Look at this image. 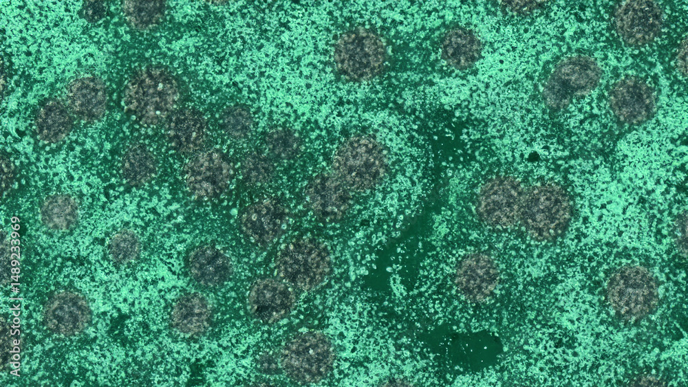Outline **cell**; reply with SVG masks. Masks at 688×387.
Returning a JSON list of instances; mask_svg holds the SVG:
<instances>
[{"mask_svg": "<svg viewBox=\"0 0 688 387\" xmlns=\"http://www.w3.org/2000/svg\"><path fill=\"white\" fill-rule=\"evenodd\" d=\"M182 87L166 66L149 65L134 71L124 89L125 111L145 127L166 124L179 110Z\"/></svg>", "mask_w": 688, "mask_h": 387, "instance_id": "cell-1", "label": "cell"}, {"mask_svg": "<svg viewBox=\"0 0 688 387\" xmlns=\"http://www.w3.org/2000/svg\"><path fill=\"white\" fill-rule=\"evenodd\" d=\"M388 170V151L375 137L358 134L336 151L329 171L352 194L364 193L383 183Z\"/></svg>", "mask_w": 688, "mask_h": 387, "instance_id": "cell-2", "label": "cell"}, {"mask_svg": "<svg viewBox=\"0 0 688 387\" xmlns=\"http://www.w3.org/2000/svg\"><path fill=\"white\" fill-rule=\"evenodd\" d=\"M572 214L570 196L555 184L524 188L519 222L537 241H552L566 230Z\"/></svg>", "mask_w": 688, "mask_h": 387, "instance_id": "cell-3", "label": "cell"}, {"mask_svg": "<svg viewBox=\"0 0 688 387\" xmlns=\"http://www.w3.org/2000/svg\"><path fill=\"white\" fill-rule=\"evenodd\" d=\"M333 58L337 72L345 79L367 81L380 75L386 67V43L374 30L356 27L340 35Z\"/></svg>", "mask_w": 688, "mask_h": 387, "instance_id": "cell-4", "label": "cell"}, {"mask_svg": "<svg viewBox=\"0 0 688 387\" xmlns=\"http://www.w3.org/2000/svg\"><path fill=\"white\" fill-rule=\"evenodd\" d=\"M336 359L330 339L319 331L294 336L282 348L279 364L286 375L300 384L317 383L330 373Z\"/></svg>", "mask_w": 688, "mask_h": 387, "instance_id": "cell-5", "label": "cell"}, {"mask_svg": "<svg viewBox=\"0 0 688 387\" xmlns=\"http://www.w3.org/2000/svg\"><path fill=\"white\" fill-rule=\"evenodd\" d=\"M277 254L276 271L279 278L304 291L320 285L332 271L327 247L314 238L294 239Z\"/></svg>", "mask_w": 688, "mask_h": 387, "instance_id": "cell-6", "label": "cell"}, {"mask_svg": "<svg viewBox=\"0 0 688 387\" xmlns=\"http://www.w3.org/2000/svg\"><path fill=\"white\" fill-rule=\"evenodd\" d=\"M657 287L646 268L626 265L615 271L608 281V298L621 318L635 320L656 309Z\"/></svg>", "mask_w": 688, "mask_h": 387, "instance_id": "cell-7", "label": "cell"}, {"mask_svg": "<svg viewBox=\"0 0 688 387\" xmlns=\"http://www.w3.org/2000/svg\"><path fill=\"white\" fill-rule=\"evenodd\" d=\"M234 168L218 149L201 151L184 164L182 177L188 191L196 199L209 200L223 194L230 185Z\"/></svg>", "mask_w": 688, "mask_h": 387, "instance_id": "cell-8", "label": "cell"}, {"mask_svg": "<svg viewBox=\"0 0 688 387\" xmlns=\"http://www.w3.org/2000/svg\"><path fill=\"white\" fill-rule=\"evenodd\" d=\"M524 188L514 177L497 176L480 188L476 205L480 219L492 228H506L519 220Z\"/></svg>", "mask_w": 688, "mask_h": 387, "instance_id": "cell-9", "label": "cell"}, {"mask_svg": "<svg viewBox=\"0 0 688 387\" xmlns=\"http://www.w3.org/2000/svg\"><path fill=\"white\" fill-rule=\"evenodd\" d=\"M288 210L277 199L266 197L241 211L239 226L250 242L261 247L275 243L287 228Z\"/></svg>", "mask_w": 688, "mask_h": 387, "instance_id": "cell-10", "label": "cell"}, {"mask_svg": "<svg viewBox=\"0 0 688 387\" xmlns=\"http://www.w3.org/2000/svg\"><path fill=\"white\" fill-rule=\"evenodd\" d=\"M296 295L286 284L272 278L257 280L248 295L247 306L252 317L264 323H275L294 309Z\"/></svg>", "mask_w": 688, "mask_h": 387, "instance_id": "cell-11", "label": "cell"}, {"mask_svg": "<svg viewBox=\"0 0 688 387\" xmlns=\"http://www.w3.org/2000/svg\"><path fill=\"white\" fill-rule=\"evenodd\" d=\"M499 272L495 261L488 254H469L458 263L455 284L460 294L472 302H483L495 290Z\"/></svg>", "mask_w": 688, "mask_h": 387, "instance_id": "cell-12", "label": "cell"}, {"mask_svg": "<svg viewBox=\"0 0 688 387\" xmlns=\"http://www.w3.org/2000/svg\"><path fill=\"white\" fill-rule=\"evenodd\" d=\"M353 195L331 173L316 175L306 188L308 205L321 221H341L353 203Z\"/></svg>", "mask_w": 688, "mask_h": 387, "instance_id": "cell-13", "label": "cell"}, {"mask_svg": "<svg viewBox=\"0 0 688 387\" xmlns=\"http://www.w3.org/2000/svg\"><path fill=\"white\" fill-rule=\"evenodd\" d=\"M65 94V104L79 120L92 123L104 117L108 93L100 78L92 75L79 76L68 83Z\"/></svg>", "mask_w": 688, "mask_h": 387, "instance_id": "cell-14", "label": "cell"}, {"mask_svg": "<svg viewBox=\"0 0 688 387\" xmlns=\"http://www.w3.org/2000/svg\"><path fill=\"white\" fill-rule=\"evenodd\" d=\"M164 133L169 143L178 152L197 153L207 142L206 121L199 111L183 108L178 110L165 124Z\"/></svg>", "mask_w": 688, "mask_h": 387, "instance_id": "cell-15", "label": "cell"}, {"mask_svg": "<svg viewBox=\"0 0 688 387\" xmlns=\"http://www.w3.org/2000/svg\"><path fill=\"white\" fill-rule=\"evenodd\" d=\"M44 319L47 327L68 336L82 331L89 320V308L86 300L72 293H61L46 305Z\"/></svg>", "mask_w": 688, "mask_h": 387, "instance_id": "cell-16", "label": "cell"}, {"mask_svg": "<svg viewBox=\"0 0 688 387\" xmlns=\"http://www.w3.org/2000/svg\"><path fill=\"white\" fill-rule=\"evenodd\" d=\"M188 268L193 279L206 287L223 285L233 273L229 258L211 245L194 248L188 257Z\"/></svg>", "mask_w": 688, "mask_h": 387, "instance_id": "cell-17", "label": "cell"}, {"mask_svg": "<svg viewBox=\"0 0 688 387\" xmlns=\"http://www.w3.org/2000/svg\"><path fill=\"white\" fill-rule=\"evenodd\" d=\"M212 314V305L204 295L188 293L175 302L171 313V325L183 336L197 335L207 330Z\"/></svg>", "mask_w": 688, "mask_h": 387, "instance_id": "cell-18", "label": "cell"}, {"mask_svg": "<svg viewBox=\"0 0 688 387\" xmlns=\"http://www.w3.org/2000/svg\"><path fill=\"white\" fill-rule=\"evenodd\" d=\"M34 126L37 137L45 143L63 140L73 130L74 117L58 98H50L41 102L35 117Z\"/></svg>", "mask_w": 688, "mask_h": 387, "instance_id": "cell-19", "label": "cell"}, {"mask_svg": "<svg viewBox=\"0 0 688 387\" xmlns=\"http://www.w3.org/2000/svg\"><path fill=\"white\" fill-rule=\"evenodd\" d=\"M442 59L462 70L471 67L480 58L482 43L472 30L461 27L449 30L441 43Z\"/></svg>", "mask_w": 688, "mask_h": 387, "instance_id": "cell-20", "label": "cell"}, {"mask_svg": "<svg viewBox=\"0 0 688 387\" xmlns=\"http://www.w3.org/2000/svg\"><path fill=\"white\" fill-rule=\"evenodd\" d=\"M42 223L54 231L65 232L74 228L79 220V206L69 194L55 193L47 196L40 206Z\"/></svg>", "mask_w": 688, "mask_h": 387, "instance_id": "cell-21", "label": "cell"}, {"mask_svg": "<svg viewBox=\"0 0 688 387\" xmlns=\"http://www.w3.org/2000/svg\"><path fill=\"white\" fill-rule=\"evenodd\" d=\"M158 160L145 145L135 143L125 151L120 163V173L133 186H141L153 179L158 172Z\"/></svg>", "mask_w": 688, "mask_h": 387, "instance_id": "cell-22", "label": "cell"}, {"mask_svg": "<svg viewBox=\"0 0 688 387\" xmlns=\"http://www.w3.org/2000/svg\"><path fill=\"white\" fill-rule=\"evenodd\" d=\"M166 6L165 1H124L121 8L125 19L133 29L146 31L162 21Z\"/></svg>", "mask_w": 688, "mask_h": 387, "instance_id": "cell-23", "label": "cell"}, {"mask_svg": "<svg viewBox=\"0 0 688 387\" xmlns=\"http://www.w3.org/2000/svg\"><path fill=\"white\" fill-rule=\"evenodd\" d=\"M270 155L281 161L291 160L298 157L303 143L299 134L286 127H277L268 131L264 137Z\"/></svg>", "mask_w": 688, "mask_h": 387, "instance_id": "cell-24", "label": "cell"}, {"mask_svg": "<svg viewBox=\"0 0 688 387\" xmlns=\"http://www.w3.org/2000/svg\"><path fill=\"white\" fill-rule=\"evenodd\" d=\"M141 243L138 234L132 230L125 228L111 238L108 252L111 259L118 264L135 261L140 255Z\"/></svg>", "mask_w": 688, "mask_h": 387, "instance_id": "cell-25", "label": "cell"}, {"mask_svg": "<svg viewBox=\"0 0 688 387\" xmlns=\"http://www.w3.org/2000/svg\"><path fill=\"white\" fill-rule=\"evenodd\" d=\"M241 175L245 182L250 186L257 187L268 183L275 175V166L271 160L264 155L253 151L246 155L241 166Z\"/></svg>", "mask_w": 688, "mask_h": 387, "instance_id": "cell-26", "label": "cell"}, {"mask_svg": "<svg viewBox=\"0 0 688 387\" xmlns=\"http://www.w3.org/2000/svg\"><path fill=\"white\" fill-rule=\"evenodd\" d=\"M223 131L232 139L243 140L251 133L253 119L250 109L237 104L226 109L221 117Z\"/></svg>", "mask_w": 688, "mask_h": 387, "instance_id": "cell-27", "label": "cell"}, {"mask_svg": "<svg viewBox=\"0 0 688 387\" xmlns=\"http://www.w3.org/2000/svg\"><path fill=\"white\" fill-rule=\"evenodd\" d=\"M107 10L105 1H85L83 5L82 14L89 23H96L103 19Z\"/></svg>", "mask_w": 688, "mask_h": 387, "instance_id": "cell-28", "label": "cell"}, {"mask_svg": "<svg viewBox=\"0 0 688 387\" xmlns=\"http://www.w3.org/2000/svg\"><path fill=\"white\" fill-rule=\"evenodd\" d=\"M1 197L9 192L14 180V166L5 155H1Z\"/></svg>", "mask_w": 688, "mask_h": 387, "instance_id": "cell-29", "label": "cell"}, {"mask_svg": "<svg viewBox=\"0 0 688 387\" xmlns=\"http://www.w3.org/2000/svg\"><path fill=\"white\" fill-rule=\"evenodd\" d=\"M502 3L508 5L509 10L513 12H526L535 8L539 2L535 1H504Z\"/></svg>", "mask_w": 688, "mask_h": 387, "instance_id": "cell-30", "label": "cell"}]
</instances>
